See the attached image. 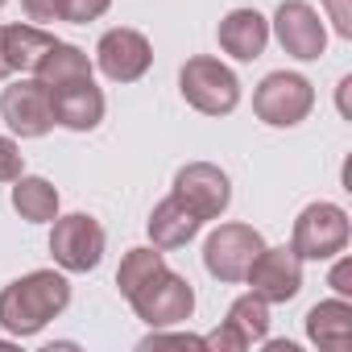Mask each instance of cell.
Returning <instances> with one entry per match:
<instances>
[{
	"label": "cell",
	"mask_w": 352,
	"mask_h": 352,
	"mask_svg": "<svg viewBox=\"0 0 352 352\" xmlns=\"http://www.w3.org/2000/svg\"><path fill=\"white\" fill-rule=\"evenodd\" d=\"M224 323H228L249 348H253V344H265V336H270V302L249 290V294H241V298L228 307V319H224Z\"/></svg>",
	"instance_id": "cell-20"
},
{
	"label": "cell",
	"mask_w": 352,
	"mask_h": 352,
	"mask_svg": "<svg viewBox=\"0 0 352 352\" xmlns=\"http://www.w3.org/2000/svg\"><path fill=\"white\" fill-rule=\"evenodd\" d=\"M104 228L96 216L87 212H71V216H54V232H50V257L58 270L67 274H91L104 261Z\"/></svg>",
	"instance_id": "cell-6"
},
{
	"label": "cell",
	"mask_w": 352,
	"mask_h": 352,
	"mask_svg": "<svg viewBox=\"0 0 352 352\" xmlns=\"http://www.w3.org/2000/svg\"><path fill=\"white\" fill-rule=\"evenodd\" d=\"M179 91L183 100L204 112V116H228L236 104H241V79L232 67H224L220 58L212 54H195L183 63L179 71Z\"/></svg>",
	"instance_id": "cell-2"
},
{
	"label": "cell",
	"mask_w": 352,
	"mask_h": 352,
	"mask_svg": "<svg viewBox=\"0 0 352 352\" xmlns=\"http://www.w3.org/2000/svg\"><path fill=\"white\" fill-rule=\"evenodd\" d=\"M348 87H352V75L340 79V112H344V116H348Z\"/></svg>",
	"instance_id": "cell-28"
},
{
	"label": "cell",
	"mask_w": 352,
	"mask_h": 352,
	"mask_svg": "<svg viewBox=\"0 0 352 352\" xmlns=\"http://www.w3.org/2000/svg\"><path fill=\"white\" fill-rule=\"evenodd\" d=\"M13 212L30 224H54L58 216V187L38 174H21L13 183Z\"/></svg>",
	"instance_id": "cell-18"
},
{
	"label": "cell",
	"mask_w": 352,
	"mask_h": 352,
	"mask_svg": "<svg viewBox=\"0 0 352 352\" xmlns=\"http://www.w3.org/2000/svg\"><path fill=\"white\" fill-rule=\"evenodd\" d=\"M311 108H315V87L298 71H270L253 91V112L270 129H294L311 116Z\"/></svg>",
	"instance_id": "cell-3"
},
{
	"label": "cell",
	"mask_w": 352,
	"mask_h": 352,
	"mask_svg": "<svg viewBox=\"0 0 352 352\" xmlns=\"http://www.w3.org/2000/svg\"><path fill=\"white\" fill-rule=\"evenodd\" d=\"M204 348H208V352H245L249 344H245L228 323H220L216 331H208V336H204Z\"/></svg>",
	"instance_id": "cell-26"
},
{
	"label": "cell",
	"mask_w": 352,
	"mask_h": 352,
	"mask_svg": "<svg viewBox=\"0 0 352 352\" xmlns=\"http://www.w3.org/2000/svg\"><path fill=\"white\" fill-rule=\"evenodd\" d=\"M274 34H278L282 50L298 63H315L327 50V25L319 21V13L307 0H282L274 13Z\"/></svg>",
	"instance_id": "cell-12"
},
{
	"label": "cell",
	"mask_w": 352,
	"mask_h": 352,
	"mask_svg": "<svg viewBox=\"0 0 352 352\" xmlns=\"http://www.w3.org/2000/svg\"><path fill=\"white\" fill-rule=\"evenodd\" d=\"M112 0H63V21L71 25H87V21H100L108 13Z\"/></svg>",
	"instance_id": "cell-22"
},
{
	"label": "cell",
	"mask_w": 352,
	"mask_h": 352,
	"mask_svg": "<svg viewBox=\"0 0 352 352\" xmlns=\"http://www.w3.org/2000/svg\"><path fill=\"white\" fill-rule=\"evenodd\" d=\"M261 249H265V241L253 224L228 220L204 241V270L216 282H245V274H249V265L257 261Z\"/></svg>",
	"instance_id": "cell-7"
},
{
	"label": "cell",
	"mask_w": 352,
	"mask_h": 352,
	"mask_svg": "<svg viewBox=\"0 0 352 352\" xmlns=\"http://www.w3.org/2000/svg\"><path fill=\"white\" fill-rule=\"evenodd\" d=\"M174 199L183 208H191L204 224L208 220H220L232 204V183L228 174L216 166V162H187L179 174H174Z\"/></svg>",
	"instance_id": "cell-8"
},
{
	"label": "cell",
	"mask_w": 352,
	"mask_h": 352,
	"mask_svg": "<svg viewBox=\"0 0 352 352\" xmlns=\"http://www.w3.org/2000/svg\"><path fill=\"white\" fill-rule=\"evenodd\" d=\"M166 265V257H162V249L157 245H149V249H129L124 253V261H120V270H116V290L129 298V294H137L157 270Z\"/></svg>",
	"instance_id": "cell-21"
},
{
	"label": "cell",
	"mask_w": 352,
	"mask_h": 352,
	"mask_svg": "<svg viewBox=\"0 0 352 352\" xmlns=\"http://www.w3.org/2000/svg\"><path fill=\"white\" fill-rule=\"evenodd\" d=\"M96 67L104 71V79L112 83H137L149 67H153V46L141 30H108L96 46Z\"/></svg>",
	"instance_id": "cell-10"
},
{
	"label": "cell",
	"mask_w": 352,
	"mask_h": 352,
	"mask_svg": "<svg viewBox=\"0 0 352 352\" xmlns=\"http://www.w3.org/2000/svg\"><path fill=\"white\" fill-rule=\"evenodd\" d=\"M216 38H220V50H224V54H232L236 63H253V58H261L265 46H270V21H265L257 9H232V13L220 21Z\"/></svg>",
	"instance_id": "cell-14"
},
{
	"label": "cell",
	"mask_w": 352,
	"mask_h": 352,
	"mask_svg": "<svg viewBox=\"0 0 352 352\" xmlns=\"http://www.w3.org/2000/svg\"><path fill=\"white\" fill-rule=\"evenodd\" d=\"M91 58L79 50V46H71V42H54L46 54H42V63H38V79L46 83V87H67V83H79V79H91Z\"/></svg>",
	"instance_id": "cell-19"
},
{
	"label": "cell",
	"mask_w": 352,
	"mask_h": 352,
	"mask_svg": "<svg viewBox=\"0 0 352 352\" xmlns=\"http://www.w3.org/2000/svg\"><path fill=\"white\" fill-rule=\"evenodd\" d=\"M323 13H327L331 30L348 42L352 38V0H323Z\"/></svg>",
	"instance_id": "cell-25"
},
{
	"label": "cell",
	"mask_w": 352,
	"mask_h": 352,
	"mask_svg": "<svg viewBox=\"0 0 352 352\" xmlns=\"http://www.w3.org/2000/svg\"><path fill=\"white\" fill-rule=\"evenodd\" d=\"M21 9L34 25H54L63 21V0H21Z\"/></svg>",
	"instance_id": "cell-24"
},
{
	"label": "cell",
	"mask_w": 352,
	"mask_h": 352,
	"mask_svg": "<svg viewBox=\"0 0 352 352\" xmlns=\"http://www.w3.org/2000/svg\"><path fill=\"white\" fill-rule=\"evenodd\" d=\"M129 307L149 327H174L195 315V286L183 274H174L170 265H162L137 294H129Z\"/></svg>",
	"instance_id": "cell-5"
},
{
	"label": "cell",
	"mask_w": 352,
	"mask_h": 352,
	"mask_svg": "<svg viewBox=\"0 0 352 352\" xmlns=\"http://www.w3.org/2000/svg\"><path fill=\"white\" fill-rule=\"evenodd\" d=\"M50 104H54V124L71 129V133H91L104 120V91L91 79L67 83V87H50Z\"/></svg>",
	"instance_id": "cell-13"
},
{
	"label": "cell",
	"mask_w": 352,
	"mask_h": 352,
	"mask_svg": "<svg viewBox=\"0 0 352 352\" xmlns=\"http://www.w3.org/2000/svg\"><path fill=\"white\" fill-rule=\"evenodd\" d=\"M71 307V282L58 270H34L0 290V327L13 340L38 336L50 319Z\"/></svg>",
	"instance_id": "cell-1"
},
{
	"label": "cell",
	"mask_w": 352,
	"mask_h": 352,
	"mask_svg": "<svg viewBox=\"0 0 352 352\" xmlns=\"http://www.w3.org/2000/svg\"><path fill=\"white\" fill-rule=\"evenodd\" d=\"M5 5H9V0H0V9H5Z\"/></svg>",
	"instance_id": "cell-30"
},
{
	"label": "cell",
	"mask_w": 352,
	"mask_h": 352,
	"mask_svg": "<svg viewBox=\"0 0 352 352\" xmlns=\"http://www.w3.org/2000/svg\"><path fill=\"white\" fill-rule=\"evenodd\" d=\"M307 340L327 352H348L352 344V302L348 298H327L307 311Z\"/></svg>",
	"instance_id": "cell-16"
},
{
	"label": "cell",
	"mask_w": 352,
	"mask_h": 352,
	"mask_svg": "<svg viewBox=\"0 0 352 352\" xmlns=\"http://www.w3.org/2000/svg\"><path fill=\"white\" fill-rule=\"evenodd\" d=\"M352 241V224H348V212L340 204H307L294 220V232H290V249L302 257V261H331L336 253H344Z\"/></svg>",
	"instance_id": "cell-4"
},
{
	"label": "cell",
	"mask_w": 352,
	"mask_h": 352,
	"mask_svg": "<svg viewBox=\"0 0 352 352\" xmlns=\"http://www.w3.org/2000/svg\"><path fill=\"white\" fill-rule=\"evenodd\" d=\"M199 228H204V220L191 212V208H183L174 195H166L153 212H149V220H145V232H149V241L166 253V249H183V245H191L195 236H199Z\"/></svg>",
	"instance_id": "cell-15"
},
{
	"label": "cell",
	"mask_w": 352,
	"mask_h": 352,
	"mask_svg": "<svg viewBox=\"0 0 352 352\" xmlns=\"http://www.w3.org/2000/svg\"><path fill=\"white\" fill-rule=\"evenodd\" d=\"M25 174V153L13 137H0V183H17Z\"/></svg>",
	"instance_id": "cell-23"
},
{
	"label": "cell",
	"mask_w": 352,
	"mask_h": 352,
	"mask_svg": "<svg viewBox=\"0 0 352 352\" xmlns=\"http://www.w3.org/2000/svg\"><path fill=\"white\" fill-rule=\"evenodd\" d=\"M0 116L5 124L17 133V137H46L54 129V104H50V87L30 75V79H17L0 91Z\"/></svg>",
	"instance_id": "cell-9"
},
{
	"label": "cell",
	"mask_w": 352,
	"mask_h": 352,
	"mask_svg": "<svg viewBox=\"0 0 352 352\" xmlns=\"http://www.w3.org/2000/svg\"><path fill=\"white\" fill-rule=\"evenodd\" d=\"M58 38L54 34H46L42 25H5L0 30V46H5V63H9V71H17V75H34L38 71V63H42V54L54 46Z\"/></svg>",
	"instance_id": "cell-17"
},
{
	"label": "cell",
	"mask_w": 352,
	"mask_h": 352,
	"mask_svg": "<svg viewBox=\"0 0 352 352\" xmlns=\"http://www.w3.org/2000/svg\"><path fill=\"white\" fill-rule=\"evenodd\" d=\"M0 30H5V25H0ZM13 71H9V63H5V46H0V79H9Z\"/></svg>",
	"instance_id": "cell-29"
},
{
	"label": "cell",
	"mask_w": 352,
	"mask_h": 352,
	"mask_svg": "<svg viewBox=\"0 0 352 352\" xmlns=\"http://www.w3.org/2000/svg\"><path fill=\"white\" fill-rule=\"evenodd\" d=\"M249 290L265 302H290L298 290H302V257L290 249V245H278V249H261L257 261L249 265L245 274Z\"/></svg>",
	"instance_id": "cell-11"
},
{
	"label": "cell",
	"mask_w": 352,
	"mask_h": 352,
	"mask_svg": "<svg viewBox=\"0 0 352 352\" xmlns=\"http://www.w3.org/2000/svg\"><path fill=\"white\" fill-rule=\"evenodd\" d=\"M327 282H331V290H336L340 298H348V294H352V261H348L344 253H336V270H331V278H327Z\"/></svg>",
	"instance_id": "cell-27"
}]
</instances>
